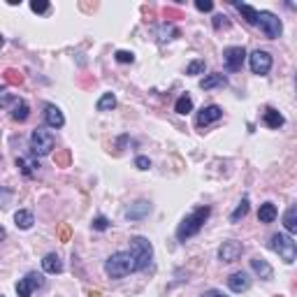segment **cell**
Segmentation results:
<instances>
[{
    "mask_svg": "<svg viewBox=\"0 0 297 297\" xmlns=\"http://www.w3.org/2000/svg\"><path fill=\"white\" fill-rule=\"evenodd\" d=\"M209 213H212L209 207H198V209H193V212L179 223V228H176V239H179V242H188L191 237H195L200 230L205 228Z\"/></svg>",
    "mask_w": 297,
    "mask_h": 297,
    "instance_id": "1",
    "label": "cell"
},
{
    "mask_svg": "<svg viewBox=\"0 0 297 297\" xmlns=\"http://www.w3.org/2000/svg\"><path fill=\"white\" fill-rule=\"evenodd\" d=\"M130 272H135V260L132 255L126 251H116L112 253L105 262V274L109 279H123V276H128Z\"/></svg>",
    "mask_w": 297,
    "mask_h": 297,
    "instance_id": "2",
    "label": "cell"
},
{
    "mask_svg": "<svg viewBox=\"0 0 297 297\" xmlns=\"http://www.w3.org/2000/svg\"><path fill=\"white\" fill-rule=\"evenodd\" d=\"M130 255L135 260V272L146 269L153 258V246L146 237H132L130 239Z\"/></svg>",
    "mask_w": 297,
    "mask_h": 297,
    "instance_id": "3",
    "label": "cell"
},
{
    "mask_svg": "<svg viewBox=\"0 0 297 297\" xmlns=\"http://www.w3.org/2000/svg\"><path fill=\"white\" fill-rule=\"evenodd\" d=\"M269 249H272L274 253H279L286 265H293L295 258H297V246H295V242H293V237L290 235H281V232L272 235V239H269Z\"/></svg>",
    "mask_w": 297,
    "mask_h": 297,
    "instance_id": "4",
    "label": "cell"
},
{
    "mask_svg": "<svg viewBox=\"0 0 297 297\" xmlns=\"http://www.w3.org/2000/svg\"><path fill=\"white\" fill-rule=\"evenodd\" d=\"M53 146H56V139H53L51 130L35 128L31 132V151H33V156H49Z\"/></svg>",
    "mask_w": 297,
    "mask_h": 297,
    "instance_id": "5",
    "label": "cell"
},
{
    "mask_svg": "<svg viewBox=\"0 0 297 297\" xmlns=\"http://www.w3.org/2000/svg\"><path fill=\"white\" fill-rule=\"evenodd\" d=\"M255 26H260V31L265 33L267 40H276L281 38V19L274 14V12H258V23Z\"/></svg>",
    "mask_w": 297,
    "mask_h": 297,
    "instance_id": "6",
    "label": "cell"
},
{
    "mask_svg": "<svg viewBox=\"0 0 297 297\" xmlns=\"http://www.w3.org/2000/svg\"><path fill=\"white\" fill-rule=\"evenodd\" d=\"M44 286V276L38 274V272H28V274L23 276V279H19V283H16V295L19 297H31L33 290H38Z\"/></svg>",
    "mask_w": 297,
    "mask_h": 297,
    "instance_id": "7",
    "label": "cell"
},
{
    "mask_svg": "<svg viewBox=\"0 0 297 297\" xmlns=\"http://www.w3.org/2000/svg\"><path fill=\"white\" fill-rule=\"evenodd\" d=\"M249 65H251V72L253 75H267L269 70H272V53L262 51V49H258V51H253L251 56H249Z\"/></svg>",
    "mask_w": 297,
    "mask_h": 297,
    "instance_id": "8",
    "label": "cell"
},
{
    "mask_svg": "<svg viewBox=\"0 0 297 297\" xmlns=\"http://www.w3.org/2000/svg\"><path fill=\"white\" fill-rule=\"evenodd\" d=\"M244 58H246V49H244V46H228V49L223 51V63H225V70H230V72L242 70Z\"/></svg>",
    "mask_w": 297,
    "mask_h": 297,
    "instance_id": "9",
    "label": "cell"
},
{
    "mask_svg": "<svg viewBox=\"0 0 297 297\" xmlns=\"http://www.w3.org/2000/svg\"><path fill=\"white\" fill-rule=\"evenodd\" d=\"M242 253H244V244H242V242H235V239H228V242H223L221 249H218V260H221V262H235V260H239Z\"/></svg>",
    "mask_w": 297,
    "mask_h": 297,
    "instance_id": "10",
    "label": "cell"
},
{
    "mask_svg": "<svg viewBox=\"0 0 297 297\" xmlns=\"http://www.w3.org/2000/svg\"><path fill=\"white\" fill-rule=\"evenodd\" d=\"M221 116H223V109L218 105H207V107L200 109L198 126H200V128H207V126H212V123L221 121Z\"/></svg>",
    "mask_w": 297,
    "mask_h": 297,
    "instance_id": "11",
    "label": "cell"
},
{
    "mask_svg": "<svg viewBox=\"0 0 297 297\" xmlns=\"http://www.w3.org/2000/svg\"><path fill=\"white\" fill-rule=\"evenodd\" d=\"M151 213V202H146V200H137L135 205H130L126 209V218L128 221H142Z\"/></svg>",
    "mask_w": 297,
    "mask_h": 297,
    "instance_id": "12",
    "label": "cell"
},
{
    "mask_svg": "<svg viewBox=\"0 0 297 297\" xmlns=\"http://www.w3.org/2000/svg\"><path fill=\"white\" fill-rule=\"evenodd\" d=\"M228 288L232 293H246V290L251 288V276L246 274V272H232L228 276Z\"/></svg>",
    "mask_w": 297,
    "mask_h": 297,
    "instance_id": "13",
    "label": "cell"
},
{
    "mask_svg": "<svg viewBox=\"0 0 297 297\" xmlns=\"http://www.w3.org/2000/svg\"><path fill=\"white\" fill-rule=\"evenodd\" d=\"M44 121L49 128H63L65 126V116L56 105H46L44 107Z\"/></svg>",
    "mask_w": 297,
    "mask_h": 297,
    "instance_id": "14",
    "label": "cell"
},
{
    "mask_svg": "<svg viewBox=\"0 0 297 297\" xmlns=\"http://www.w3.org/2000/svg\"><path fill=\"white\" fill-rule=\"evenodd\" d=\"M251 269L262 279V281H272V279H274V269H272V265H269L265 258H253Z\"/></svg>",
    "mask_w": 297,
    "mask_h": 297,
    "instance_id": "15",
    "label": "cell"
},
{
    "mask_svg": "<svg viewBox=\"0 0 297 297\" xmlns=\"http://www.w3.org/2000/svg\"><path fill=\"white\" fill-rule=\"evenodd\" d=\"M153 35H156V40H158L160 44H165V42H170V40L179 38V28L172 26V23H160L158 28L153 31Z\"/></svg>",
    "mask_w": 297,
    "mask_h": 297,
    "instance_id": "16",
    "label": "cell"
},
{
    "mask_svg": "<svg viewBox=\"0 0 297 297\" xmlns=\"http://www.w3.org/2000/svg\"><path fill=\"white\" fill-rule=\"evenodd\" d=\"M42 272H46V274H61L63 272L61 258L56 253H46L44 258H42Z\"/></svg>",
    "mask_w": 297,
    "mask_h": 297,
    "instance_id": "17",
    "label": "cell"
},
{
    "mask_svg": "<svg viewBox=\"0 0 297 297\" xmlns=\"http://www.w3.org/2000/svg\"><path fill=\"white\" fill-rule=\"evenodd\" d=\"M228 84V79L221 75V72H213V75H207L202 82H200V88L202 91H212V88H223Z\"/></svg>",
    "mask_w": 297,
    "mask_h": 297,
    "instance_id": "18",
    "label": "cell"
},
{
    "mask_svg": "<svg viewBox=\"0 0 297 297\" xmlns=\"http://www.w3.org/2000/svg\"><path fill=\"white\" fill-rule=\"evenodd\" d=\"M283 121H286V119H283L281 114H279V112H276L274 107H267L265 109V116H262V123H265L267 128H281L283 126Z\"/></svg>",
    "mask_w": 297,
    "mask_h": 297,
    "instance_id": "19",
    "label": "cell"
},
{
    "mask_svg": "<svg viewBox=\"0 0 297 297\" xmlns=\"http://www.w3.org/2000/svg\"><path fill=\"white\" fill-rule=\"evenodd\" d=\"M276 216H279V209H276V205H272V202L260 205V209H258V221L260 223H274Z\"/></svg>",
    "mask_w": 297,
    "mask_h": 297,
    "instance_id": "20",
    "label": "cell"
},
{
    "mask_svg": "<svg viewBox=\"0 0 297 297\" xmlns=\"http://www.w3.org/2000/svg\"><path fill=\"white\" fill-rule=\"evenodd\" d=\"M28 116H31V107H28V102H26V100H16L14 107H12V119L19 121V123H23Z\"/></svg>",
    "mask_w": 297,
    "mask_h": 297,
    "instance_id": "21",
    "label": "cell"
},
{
    "mask_svg": "<svg viewBox=\"0 0 297 297\" xmlns=\"http://www.w3.org/2000/svg\"><path fill=\"white\" fill-rule=\"evenodd\" d=\"M14 223H16V228L31 230V228H33V223H35V218H33V213H31V212L21 209V212H16V213H14Z\"/></svg>",
    "mask_w": 297,
    "mask_h": 297,
    "instance_id": "22",
    "label": "cell"
},
{
    "mask_svg": "<svg viewBox=\"0 0 297 297\" xmlns=\"http://www.w3.org/2000/svg\"><path fill=\"white\" fill-rule=\"evenodd\" d=\"M283 225H286V230H288L290 235H295L297 232V207L290 205L288 212H286V216H283Z\"/></svg>",
    "mask_w": 297,
    "mask_h": 297,
    "instance_id": "23",
    "label": "cell"
},
{
    "mask_svg": "<svg viewBox=\"0 0 297 297\" xmlns=\"http://www.w3.org/2000/svg\"><path fill=\"white\" fill-rule=\"evenodd\" d=\"M16 168L21 170L26 176H33L35 172H38L40 163H38V160H28V158H16Z\"/></svg>",
    "mask_w": 297,
    "mask_h": 297,
    "instance_id": "24",
    "label": "cell"
},
{
    "mask_svg": "<svg viewBox=\"0 0 297 297\" xmlns=\"http://www.w3.org/2000/svg\"><path fill=\"white\" fill-rule=\"evenodd\" d=\"M235 7L239 9L242 14H244V19L251 23V26H255V23H258V9H255V7H251V5H244V2H235Z\"/></svg>",
    "mask_w": 297,
    "mask_h": 297,
    "instance_id": "25",
    "label": "cell"
},
{
    "mask_svg": "<svg viewBox=\"0 0 297 297\" xmlns=\"http://www.w3.org/2000/svg\"><path fill=\"white\" fill-rule=\"evenodd\" d=\"M95 107H98V112H112V109L116 107L114 93H105V95L98 100V105H95Z\"/></svg>",
    "mask_w": 297,
    "mask_h": 297,
    "instance_id": "26",
    "label": "cell"
},
{
    "mask_svg": "<svg viewBox=\"0 0 297 297\" xmlns=\"http://www.w3.org/2000/svg\"><path fill=\"white\" fill-rule=\"evenodd\" d=\"M174 112L176 114H188V112H193V100L191 95H181V98L176 100V105H174Z\"/></svg>",
    "mask_w": 297,
    "mask_h": 297,
    "instance_id": "27",
    "label": "cell"
},
{
    "mask_svg": "<svg viewBox=\"0 0 297 297\" xmlns=\"http://www.w3.org/2000/svg\"><path fill=\"white\" fill-rule=\"evenodd\" d=\"M246 213H249V198H244L242 202H239V205H237V209L230 213V221H232V223H239V221H242V218L246 216Z\"/></svg>",
    "mask_w": 297,
    "mask_h": 297,
    "instance_id": "28",
    "label": "cell"
},
{
    "mask_svg": "<svg viewBox=\"0 0 297 297\" xmlns=\"http://www.w3.org/2000/svg\"><path fill=\"white\" fill-rule=\"evenodd\" d=\"M205 68H207V63L202 61V58L191 61L188 65H186V75H205Z\"/></svg>",
    "mask_w": 297,
    "mask_h": 297,
    "instance_id": "29",
    "label": "cell"
},
{
    "mask_svg": "<svg viewBox=\"0 0 297 297\" xmlns=\"http://www.w3.org/2000/svg\"><path fill=\"white\" fill-rule=\"evenodd\" d=\"M23 82V75L19 72V70H14V68H9V70H5V84H12V86H19Z\"/></svg>",
    "mask_w": 297,
    "mask_h": 297,
    "instance_id": "30",
    "label": "cell"
},
{
    "mask_svg": "<svg viewBox=\"0 0 297 297\" xmlns=\"http://www.w3.org/2000/svg\"><path fill=\"white\" fill-rule=\"evenodd\" d=\"M53 163H56L58 168H68V165H70V151H68V149L56 151V156H53Z\"/></svg>",
    "mask_w": 297,
    "mask_h": 297,
    "instance_id": "31",
    "label": "cell"
},
{
    "mask_svg": "<svg viewBox=\"0 0 297 297\" xmlns=\"http://www.w3.org/2000/svg\"><path fill=\"white\" fill-rule=\"evenodd\" d=\"M49 7H51V5H49L46 0H31V9L35 12V14H46Z\"/></svg>",
    "mask_w": 297,
    "mask_h": 297,
    "instance_id": "32",
    "label": "cell"
},
{
    "mask_svg": "<svg viewBox=\"0 0 297 297\" xmlns=\"http://www.w3.org/2000/svg\"><path fill=\"white\" fill-rule=\"evenodd\" d=\"M91 225H93V230H98V232H105V230L109 228L112 223H109V218H107V216H95Z\"/></svg>",
    "mask_w": 297,
    "mask_h": 297,
    "instance_id": "33",
    "label": "cell"
},
{
    "mask_svg": "<svg viewBox=\"0 0 297 297\" xmlns=\"http://www.w3.org/2000/svg\"><path fill=\"white\" fill-rule=\"evenodd\" d=\"M114 58H116L119 63H132V61H135V53H132V51H126V49H119V51L114 53Z\"/></svg>",
    "mask_w": 297,
    "mask_h": 297,
    "instance_id": "34",
    "label": "cell"
},
{
    "mask_svg": "<svg viewBox=\"0 0 297 297\" xmlns=\"http://www.w3.org/2000/svg\"><path fill=\"white\" fill-rule=\"evenodd\" d=\"M212 23H213V28H216V31H221V28H228V26H230V21H228V16H225V14H216Z\"/></svg>",
    "mask_w": 297,
    "mask_h": 297,
    "instance_id": "35",
    "label": "cell"
},
{
    "mask_svg": "<svg viewBox=\"0 0 297 297\" xmlns=\"http://www.w3.org/2000/svg\"><path fill=\"white\" fill-rule=\"evenodd\" d=\"M135 168L137 170H149L151 168V160L146 158V156H137V158H135Z\"/></svg>",
    "mask_w": 297,
    "mask_h": 297,
    "instance_id": "36",
    "label": "cell"
},
{
    "mask_svg": "<svg viewBox=\"0 0 297 297\" xmlns=\"http://www.w3.org/2000/svg\"><path fill=\"white\" fill-rule=\"evenodd\" d=\"M195 7H198L200 12H212L213 2H212V0H195Z\"/></svg>",
    "mask_w": 297,
    "mask_h": 297,
    "instance_id": "37",
    "label": "cell"
},
{
    "mask_svg": "<svg viewBox=\"0 0 297 297\" xmlns=\"http://www.w3.org/2000/svg\"><path fill=\"white\" fill-rule=\"evenodd\" d=\"M58 237H61V242H70V225H61L58 228Z\"/></svg>",
    "mask_w": 297,
    "mask_h": 297,
    "instance_id": "38",
    "label": "cell"
},
{
    "mask_svg": "<svg viewBox=\"0 0 297 297\" xmlns=\"http://www.w3.org/2000/svg\"><path fill=\"white\" fill-rule=\"evenodd\" d=\"M16 98H12V95H0V109H5L7 105H14Z\"/></svg>",
    "mask_w": 297,
    "mask_h": 297,
    "instance_id": "39",
    "label": "cell"
},
{
    "mask_svg": "<svg viewBox=\"0 0 297 297\" xmlns=\"http://www.w3.org/2000/svg\"><path fill=\"white\" fill-rule=\"evenodd\" d=\"M200 297H228V295H223L221 290H205Z\"/></svg>",
    "mask_w": 297,
    "mask_h": 297,
    "instance_id": "40",
    "label": "cell"
},
{
    "mask_svg": "<svg viewBox=\"0 0 297 297\" xmlns=\"http://www.w3.org/2000/svg\"><path fill=\"white\" fill-rule=\"evenodd\" d=\"M165 16H181V12H179V9L168 7V9H165Z\"/></svg>",
    "mask_w": 297,
    "mask_h": 297,
    "instance_id": "41",
    "label": "cell"
},
{
    "mask_svg": "<svg viewBox=\"0 0 297 297\" xmlns=\"http://www.w3.org/2000/svg\"><path fill=\"white\" fill-rule=\"evenodd\" d=\"M5 237H7V232H5V228L0 225V244H2V239H5Z\"/></svg>",
    "mask_w": 297,
    "mask_h": 297,
    "instance_id": "42",
    "label": "cell"
},
{
    "mask_svg": "<svg viewBox=\"0 0 297 297\" xmlns=\"http://www.w3.org/2000/svg\"><path fill=\"white\" fill-rule=\"evenodd\" d=\"M88 295H91V297H100V293H98V290H91Z\"/></svg>",
    "mask_w": 297,
    "mask_h": 297,
    "instance_id": "43",
    "label": "cell"
},
{
    "mask_svg": "<svg viewBox=\"0 0 297 297\" xmlns=\"http://www.w3.org/2000/svg\"><path fill=\"white\" fill-rule=\"evenodd\" d=\"M2 44H5V38H2V35H0V49H2Z\"/></svg>",
    "mask_w": 297,
    "mask_h": 297,
    "instance_id": "44",
    "label": "cell"
},
{
    "mask_svg": "<svg viewBox=\"0 0 297 297\" xmlns=\"http://www.w3.org/2000/svg\"><path fill=\"white\" fill-rule=\"evenodd\" d=\"M276 297H281V295H276Z\"/></svg>",
    "mask_w": 297,
    "mask_h": 297,
    "instance_id": "45",
    "label": "cell"
},
{
    "mask_svg": "<svg viewBox=\"0 0 297 297\" xmlns=\"http://www.w3.org/2000/svg\"><path fill=\"white\" fill-rule=\"evenodd\" d=\"M0 297H5V295H0Z\"/></svg>",
    "mask_w": 297,
    "mask_h": 297,
    "instance_id": "46",
    "label": "cell"
}]
</instances>
